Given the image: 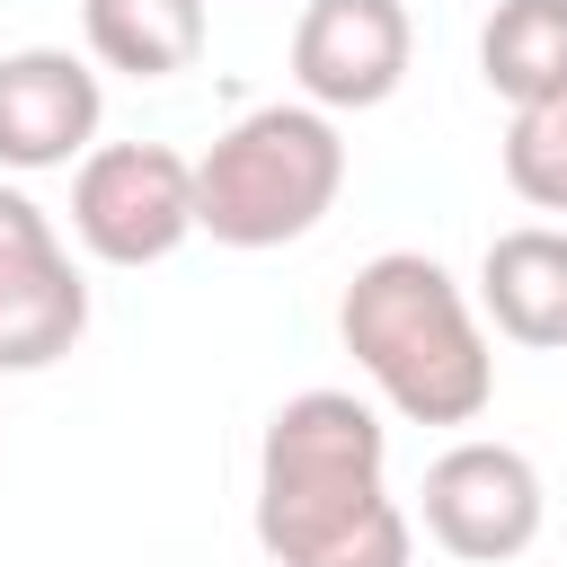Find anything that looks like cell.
<instances>
[{"label":"cell","instance_id":"1","mask_svg":"<svg viewBox=\"0 0 567 567\" xmlns=\"http://www.w3.org/2000/svg\"><path fill=\"white\" fill-rule=\"evenodd\" d=\"M257 549L275 567H408L416 523L390 496V425L354 390H292L257 434Z\"/></svg>","mask_w":567,"mask_h":567},{"label":"cell","instance_id":"7","mask_svg":"<svg viewBox=\"0 0 567 567\" xmlns=\"http://www.w3.org/2000/svg\"><path fill=\"white\" fill-rule=\"evenodd\" d=\"M416 62L408 0H310L292 18V89L319 115H363L390 106Z\"/></svg>","mask_w":567,"mask_h":567},{"label":"cell","instance_id":"4","mask_svg":"<svg viewBox=\"0 0 567 567\" xmlns=\"http://www.w3.org/2000/svg\"><path fill=\"white\" fill-rule=\"evenodd\" d=\"M71 239L97 266H159L195 239V159L168 142H97L71 177Z\"/></svg>","mask_w":567,"mask_h":567},{"label":"cell","instance_id":"6","mask_svg":"<svg viewBox=\"0 0 567 567\" xmlns=\"http://www.w3.org/2000/svg\"><path fill=\"white\" fill-rule=\"evenodd\" d=\"M89 337V284L27 186H0V372H44Z\"/></svg>","mask_w":567,"mask_h":567},{"label":"cell","instance_id":"9","mask_svg":"<svg viewBox=\"0 0 567 567\" xmlns=\"http://www.w3.org/2000/svg\"><path fill=\"white\" fill-rule=\"evenodd\" d=\"M478 310L505 346L567 354V230H549V221L496 230L478 257Z\"/></svg>","mask_w":567,"mask_h":567},{"label":"cell","instance_id":"11","mask_svg":"<svg viewBox=\"0 0 567 567\" xmlns=\"http://www.w3.org/2000/svg\"><path fill=\"white\" fill-rule=\"evenodd\" d=\"M478 80L505 106L567 97V0H496L478 27Z\"/></svg>","mask_w":567,"mask_h":567},{"label":"cell","instance_id":"2","mask_svg":"<svg viewBox=\"0 0 567 567\" xmlns=\"http://www.w3.org/2000/svg\"><path fill=\"white\" fill-rule=\"evenodd\" d=\"M337 337H346L354 372L381 390V408L408 425H478L496 399V346H487L470 292L425 248L363 257L337 301Z\"/></svg>","mask_w":567,"mask_h":567},{"label":"cell","instance_id":"12","mask_svg":"<svg viewBox=\"0 0 567 567\" xmlns=\"http://www.w3.org/2000/svg\"><path fill=\"white\" fill-rule=\"evenodd\" d=\"M505 186L532 213H567V97L514 106V124H505Z\"/></svg>","mask_w":567,"mask_h":567},{"label":"cell","instance_id":"5","mask_svg":"<svg viewBox=\"0 0 567 567\" xmlns=\"http://www.w3.org/2000/svg\"><path fill=\"white\" fill-rule=\"evenodd\" d=\"M416 514H425V540L461 567H505L540 540L549 523V487L532 470V452L514 443H487V434H461L452 452L425 461V487H416Z\"/></svg>","mask_w":567,"mask_h":567},{"label":"cell","instance_id":"8","mask_svg":"<svg viewBox=\"0 0 567 567\" xmlns=\"http://www.w3.org/2000/svg\"><path fill=\"white\" fill-rule=\"evenodd\" d=\"M97 124H106L97 62H80L71 44L0 53V168H18V177L71 168L97 151Z\"/></svg>","mask_w":567,"mask_h":567},{"label":"cell","instance_id":"10","mask_svg":"<svg viewBox=\"0 0 567 567\" xmlns=\"http://www.w3.org/2000/svg\"><path fill=\"white\" fill-rule=\"evenodd\" d=\"M80 35L97 71L177 80L204 53V0H80Z\"/></svg>","mask_w":567,"mask_h":567},{"label":"cell","instance_id":"3","mask_svg":"<svg viewBox=\"0 0 567 567\" xmlns=\"http://www.w3.org/2000/svg\"><path fill=\"white\" fill-rule=\"evenodd\" d=\"M337 195H346V133L301 97L248 106L195 159V230L221 248H292L337 213Z\"/></svg>","mask_w":567,"mask_h":567}]
</instances>
